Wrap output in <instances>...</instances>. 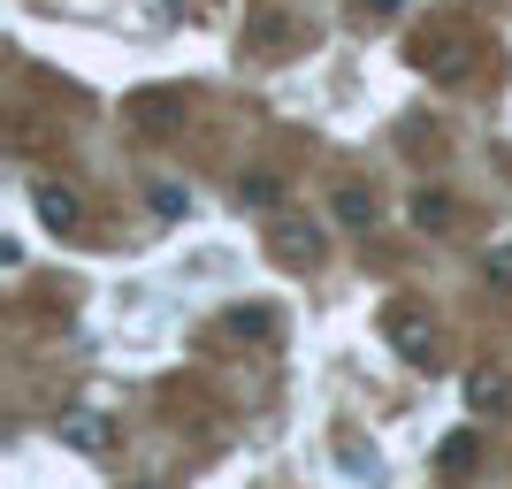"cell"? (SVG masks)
I'll return each mask as SVG.
<instances>
[{"label":"cell","instance_id":"obj_1","mask_svg":"<svg viewBox=\"0 0 512 489\" xmlns=\"http://www.w3.org/2000/svg\"><path fill=\"white\" fill-rule=\"evenodd\" d=\"M39 214L54 222V230H77V214H85V207H77V199H69L62 184H39Z\"/></svg>","mask_w":512,"mask_h":489},{"label":"cell","instance_id":"obj_2","mask_svg":"<svg viewBox=\"0 0 512 489\" xmlns=\"http://www.w3.org/2000/svg\"><path fill=\"white\" fill-rule=\"evenodd\" d=\"M62 436H69L77 451H107V428H100V413H77V421H69Z\"/></svg>","mask_w":512,"mask_h":489},{"label":"cell","instance_id":"obj_3","mask_svg":"<svg viewBox=\"0 0 512 489\" xmlns=\"http://www.w3.org/2000/svg\"><path fill=\"white\" fill-rule=\"evenodd\" d=\"M390 337L413 352V367H428V337H421V321H413V314H390Z\"/></svg>","mask_w":512,"mask_h":489},{"label":"cell","instance_id":"obj_4","mask_svg":"<svg viewBox=\"0 0 512 489\" xmlns=\"http://www.w3.org/2000/svg\"><path fill=\"white\" fill-rule=\"evenodd\" d=\"M413 222H421V230H436V222H451V199H413Z\"/></svg>","mask_w":512,"mask_h":489},{"label":"cell","instance_id":"obj_5","mask_svg":"<svg viewBox=\"0 0 512 489\" xmlns=\"http://www.w3.org/2000/svg\"><path fill=\"white\" fill-rule=\"evenodd\" d=\"M467 398L482 405V413H490V405H505V383H497V375H474V383H467Z\"/></svg>","mask_w":512,"mask_h":489},{"label":"cell","instance_id":"obj_6","mask_svg":"<svg viewBox=\"0 0 512 489\" xmlns=\"http://www.w3.org/2000/svg\"><path fill=\"white\" fill-rule=\"evenodd\" d=\"M337 214H344V222H375V199H367V192H344Z\"/></svg>","mask_w":512,"mask_h":489}]
</instances>
